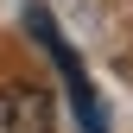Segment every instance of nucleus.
I'll return each mask as SVG.
<instances>
[{
	"label": "nucleus",
	"instance_id": "obj_1",
	"mask_svg": "<svg viewBox=\"0 0 133 133\" xmlns=\"http://www.w3.org/2000/svg\"><path fill=\"white\" fill-rule=\"evenodd\" d=\"M25 25L38 32V44H44V51L57 57V70H63V82H70V95H76V114H82V127H89V133H102V108H95V95H89V82H82V63L70 57V44L57 38V25H51V13H38V6H32V13H25Z\"/></svg>",
	"mask_w": 133,
	"mask_h": 133
},
{
	"label": "nucleus",
	"instance_id": "obj_2",
	"mask_svg": "<svg viewBox=\"0 0 133 133\" xmlns=\"http://www.w3.org/2000/svg\"><path fill=\"white\" fill-rule=\"evenodd\" d=\"M0 133H51V95L38 82H6L0 89Z\"/></svg>",
	"mask_w": 133,
	"mask_h": 133
}]
</instances>
